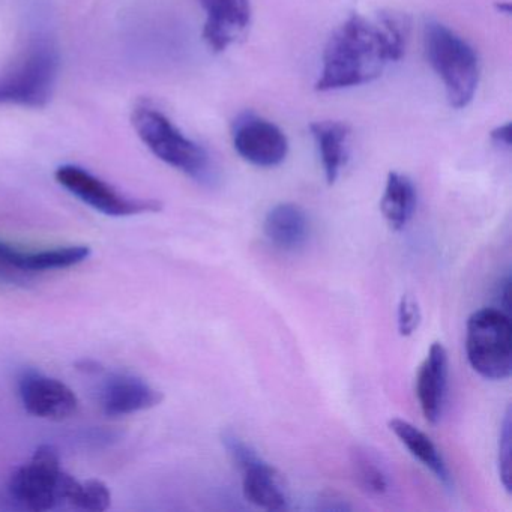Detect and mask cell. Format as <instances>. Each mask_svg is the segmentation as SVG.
Masks as SVG:
<instances>
[{"label": "cell", "instance_id": "20", "mask_svg": "<svg viewBox=\"0 0 512 512\" xmlns=\"http://www.w3.org/2000/svg\"><path fill=\"white\" fill-rule=\"evenodd\" d=\"M112 503V493L103 481L89 479L79 481L70 499V505L83 511L101 512L106 511Z\"/></svg>", "mask_w": 512, "mask_h": 512}, {"label": "cell", "instance_id": "8", "mask_svg": "<svg viewBox=\"0 0 512 512\" xmlns=\"http://www.w3.org/2000/svg\"><path fill=\"white\" fill-rule=\"evenodd\" d=\"M55 179L68 193L109 217H133L163 209L158 200L133 199L125 196L109 182L74 164L58 167Z\"/></svg>", "mask_w": 512, "mask_h": 512}, {"label": "cell", "instance_id": "16", "mask_svg": "<svg viewBox=\"0 0 512 512\" xmlns=\"http://www.w3.org/2000/svg\"><path fill=\"white\" fill-rule=\"evenodd\" d=\"M310 131L322 160L326 182L335 184L346 163L350 127L344 122L322 121L311 124Z\"/></svg>", "mask_w": 512, "mask_h": 512}, {"label": "cell", "instance_id": "10", "mask_svg": "<svg viewBox=\"0 0 512 512\" xmlns=\"http://www.w3.org/2000/svg\"><path fill=\"white\" fill-rule=\"evenodd\" d=\"M19 391L23 406L37 418L64 421L79 409V398L70 386L38 371L20 377Z\"/></svg>", "mask_w": 512, "mask_h": 512}, {"label": "cell", "instance_id": "17", "mask_svg": "<svg viewBox=\"0 0 512 512\" xmlns=\"http://www.w3.org/2000/svg\"><path fill=\"white\" fill-rule=\"evenodd\" d=\"M389 428L392 433L400 439V442L406 446L407 451L421 461L430 472L445 485L446 488L452 487V476L446 466L445 458L440 454L439 448L434 445L433 440L416 428L410 422L401 418H394L389 421Z\"/></svg>", "mask_w": 512, "mask_h": 512}, {"label": "cell", "instance_id": "21", "mask_svg": "<svg viewBox=\"0 0 512 512\" xmlns=\"http://www.w3.org/2000/svg\"><path fill=\"white\" fill-rule=\"evenodd\" d=\"M499 475L506 491H511V413L503 418L499 437Z\"/></svg>", "mask_w": 512, "mask_h": 512}, {"label": "cell", "instance_id": "4", "mask_svg": "<svg viewBox=\"0 0 512 512\" xmlns=\"http://www.w3.org/2000/svg\"><path fill=\"white\" fill-rule=\"evenodd\" d=\"M76 484L77 479L62 467L58 449L41 445L31 460L13 473L8 491L22 508L44 512L70 505Z\"/></svg>", "mask_w": 512, "mask_h": 512}, {"label": "cell", "instance_id": "23", "mask_svg": "<svg viewBox=\"0 0 512 512\" xmlns=\"http://www.w3.org/2000/svg\"><path fill=\"white\" fill-rule=\"evenodd\" d=\"M490 136L491 140L497 145L503 146V148H511V124L509 122L491 131Z\"/></svg>", "mask_w": 512, "mask_h": 512}, {"label": "cell", "instance_id": "18", "mask_svg": "<svg viewBox=\"0 0 512 512\" xmlns=\"http://www.w3.org/2000/svg\"><path fill=\"white\" fill-rule=\"evenodd\" d=\"M415 208L416 190L413 182L403 173H389L380 200V211L388 226L400 232L412 220Z\"/></svg>", "mask_w": 512, "mask_h": 512}, {"label": "cell", "instance_id": "2", "mask_svg": "<svg viewBox=\"0 0 512 512\" xmlns=\"http://www.w3.org/2000/svg\"><path fill=\"white\" fill-rule=\"evenodd\" d=\"M131 122L137 136L158 160L184 173L197 184H214L211 155L202 145L185 136L157 107L149 103L137 104Z\"/></svg>", "mask_w": 512, "mask_h": 512}, {"label": "cell", "instance_id": "9", "mask_svg": "<svg viewBox=\"0 0 512 512\" xmlns=\"http://www.w3.org/2000/svg\"><path fill=\"white\" fill-rule=\"evenodd\" d=\"M232 137L239 157L262 169L280 166L289 154L286 134L274 122L254 113L236 119Z\"/></svg>", "mask_w": 512, "mask_h": 512}, {"label": "cell", "instance_id": "6", "mask_svg": "<svg viewBox=\"0 0 512 512\" xmlns=\"http://www.w3.org/2000/svg\"><path fill=\"white\" fill-rule=\"evenodd\" d=\"M466 353L470 367L487 380H505L512 371V325L500 308H482L467 320Z\"/></svg>", "mask_w": 512, "mask_h": 512}, {"label": "cell", "instance_id": "7", "mask_svg": "<svg viewBox=\"0 0 512 512\" xmlns=\"http://www.w3.org/2000/svg\"><path fill=\"white\" fill-rule=\"evenodd\" d=\"M221 442L233 463L242 472L245 499L266 511L286 509L289 499L277 470L263 460L262 455L250 443L233 431H224Z\"/></svg>", "mask_w": 512, "mask_h": 512}, {"label": "cell", "instance_id": "19", "mask_svg": "<svg viewBox=\"0 0 512 512\" xmlns=\"http://www.w3.org/2000/svg\"><path fill=\"white\" fill-rule=\"evenodd\" d=\"M352 469L356 482L365 493L383 496L391 490V478L385 464L370 449L362 446L353 449Z\"/></svg>", "mask_w": 512, "mask_h": 512}, {"label": "cell", "instance_id": "1", "mask_svg": "<svg viewBox=\"0 0 512 512\" xmlns=\"http://www.w3.org/2000/svg\"><path fill=\"white\" fill-rule=\"evenodd\" d=\"M407 37L409 23L398 14L382 13L376 19L352 14L329 37L314 89L341 91L374 82L403 58Z\"/></svg>", "mask_w": 512, "mask_h": 512}, {"label": "cell", "instance_id": "22", "mask_svg": "<svg viewBox=\"0 0 512 512\" xmlns=\"http://www.w3.org/2000/svg\"><path fill=\"white\" fill-rule=\"evenodd\" d=\"M419 323H421V310L418 302L412 296H403L398 305V332L403 337H410L419 328Z\"/></svg>", "mask_w": 512, "mask_h": 512}, {"label": "cell", "instance_id": "14", "mask_svg": "<svg viewBox=\"0 0 512 512\" xmlns=\"http://www.w3.org/2000/svg\"><path fill=\"white\" fill-rule=\"evenodd\" d=\"M266 238L284 251H296L307 244L311 224L307 212L295 203H280L266 214L263 223Z\"/></svg>", "mask_w": 512, "mask_h": 512}, {"label": "cell", "instance_id": "13", "mask_svg": "<svg viewBox=\"0 0 512 512\" xmlns=\"http://www.w3.org/2000/svg\"><path fill=\"white\" fill-rule=\"evenodd\" d=\"M446 388H448V353L442 343H433L416 377L419 406H421L422 415L430 424H437L442 416Z\"/></svg>", "mask_w": 512, "mask_h": 512}, {"label": "cell", "instance_id": "12", "mask_svg": "<svg viewBox=\"0 0 512 512\" xmlns=\"http://www.w3.org/2000/svg\"><path fill=\"white\" fill-rule=\"evenodd\" d=\"M163 398L158 389L130 373L112 374L101 389V406L109 416L143 412L158 406Z\"/></svg>", "mask_w": 512, "mask_h": 512}, {"label": "cell", "instance_id": "3", "mask_svg": "<svg viewBox=\"0 0 512 512\" xmlns=\"http://www.w3.org/2000/svg\"><path fill=\"white\" fill-rule=\"evenodd\" d=\"M425 55L445 86L449 106L464 109L472 103L479 83L475 49L448 26L428 22L424 29Z\"/></svg>", "mask_w": 512, "mask_h": 512}, {"label": "cell", "instance_id": "11", "mask_svg": "<svg viewBox=\"0 0 512 512\" xmlns=\"http://www.w3.org/2000/svg\"><path fill=\"white\" fill-rule=\"evenodd\" d=\"M206 14L202 37L214 53H223L238 43L251 25L250 0H197Z\"/></svg>", "mask_w": 512, "mask_h": 512}, {"label": "cell", "instance_id": "5", "mask_svg": "<svg viewBox=\"0 0 512 512\" xmlns=\"http://www.w3.org/2000/svg\"><path fill=\"white\" fill-rule=\"evenodd\" d=\"M58 49L49 40H38L19 62L0 74V106L43 109L52 100L58 83Z\"/></svg>", "mask_w": 512, "mask_h": 512}, {"label": "cell", "instance_id": "15", "mask_svg": "<svg viewBox=\"0 0 512 512\" xmlns=\"http://www.w3.org/2000/svg\"><path fill=\"white\" fill-rule=\"evenodd\" d=\"M91 256V248L86 245L53 248V250L28 251L0 242V262L22 271H55V269L73 268Z\"/></svg>", "mask_w": 512, "mask_h": 512}]
</instances>
